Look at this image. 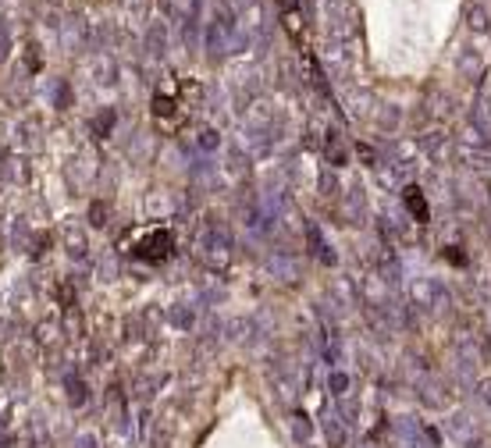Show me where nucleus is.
Masks as SVG:
<instances>
[{
	"label": "nucleus",
	"mask_w": 491,
	"mask_h": 448,
	"mask_svg": "<svg viewBox=\"0 0 491 448\" xmlns=\"http://www.w3.org/2000/svg\"><path fill=\"white\" fill-rule=\"evenodd\" d=\"M171 249H175V238H171V232H160V228H153L150 235H142V238L135 242L132 256H135V260H146V263H160V260H168V256H171Z\"/></svg>",
	"instance_id": "f257e3e1"
},
{
	"label": "nucleus",
	"mask_w": 491,
	"mask_h": 448,
	"mask_svg": "<svg viewBox=\"0 0 491 448\" xmlns=\"http://www.w3.org/2000/svg\"><path fill=\"white\" fill-rule=\"evenodd\" d=\"M406 207H409V214H413L420 224H427V217H431V210H427V203H424V192L417 186L406 189Z\"/></svg>",
	"instance_id": "f03ea898"
}]
</instances>
